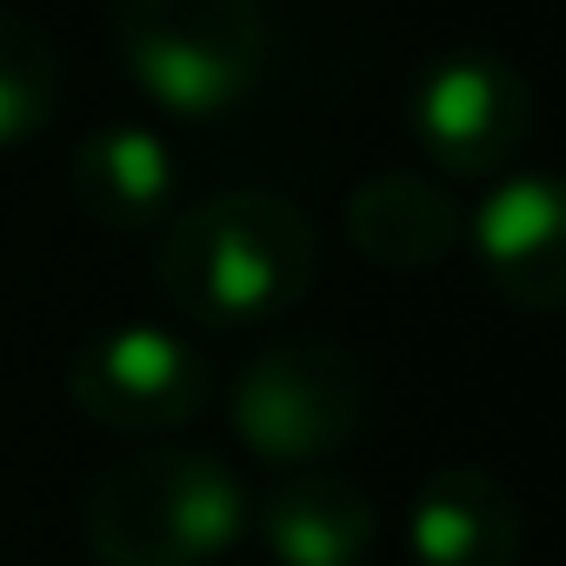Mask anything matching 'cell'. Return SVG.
<instances>
[{
  "label": "cell",
  "mask_w": 566,
  "mask_h": 566,
  "mask_svg": "<svg viewBox=\"0 0 566 566\" xmlns=\"http://www.w3.org/2000/svg\"><path fill=\"white\" fill-rule=\"evenodd\" d=\"M321 273V233L287 193H207L160 240V294L193 327H260Z\"/></svg>",
  "instance_id": "obj_1"
},
{
  "label": "cell",
  "mask_w": 566,
  "mask_h": 566,
  "mask_svg": "<svg viewBox=\"0 0 566 566\" xmlns=\"http://www.w3.org/2000/svg\"><path fill=\"white\" fill-rule=\"evenodd\" d=\"M247 486L207 447H140L87 493V553L101 566H200L247 533Z\"/></svg>",
  "instance_id": "obj_2"
},
{
  "label": "cell",
  "mask_w": 566,
  "mask_h": 566,
  "mask_svg": "<svg viewBox=\"0 0 566 566\" xmlns=\"http://www.w3.org/2000/svg\"><path fill=\"white\" fill-rule=\"evenodd\" d=\"M114 54L167 114H220L247 101L266 54L260 0H114Z\"/></svg>",
  "instance_id": "obj_3"
},
{
  "label": "cell",
  "mask_w": 566,
  "mask_h": 566,
  "mask_svg": "<svg viewBox=\"0 0 566 566\" xmlns=\"http://www.w3.org/2000/svg\"><path fill=\"white\" fill-rule=\"evenodd\" d=\"M367 413H374L367 360L340 340H273L240 367L227 394V420L247 440V453L301 473L354 447Z\"/></svg>",
  "instance_id": "obj_4"
},
{
  "label": "cell",
  "mask_w": 566,
  "mask_h": 566,
  "mask_svg": "<svg viewBox=\"0 0 566 566\" xmlns=\"http://www.w3.org/2000/svg\"><path fill=\"white\" fill-rule=\"evenodd\" d=\"M207 354L174 334V327H107L94 340H81L74 367H67V394L74 407L120 440H147V433H174L207 407Z\"/></svg>",
  "instance_id": "obj_5"
},
{
  "label": "cell",
  "mask_w": 566,
  "mask_h": 566,
  "mask_svg": "<svg viewBox=\"0 0 566 566\" xmlns=\"http://www.w3.org/2000/svg\"><path fill=\"white\" fill-rule=\"evenodd\" d=\"M407 127H413L420 154L440 174L480 180V174H500L520 154V140L533 127V87L506 54L460 48V54H440L413 81Z\"/></svg>",
  "instance_id": "obj_6"
},
{
  "label": "cell",
  "mask_w": 566,
  "mask_h": 566,
  "mask_svg": "<svg viewBox=\"0 0 566 566\" xmlns=\"http://www.w3.org/2000/svg\"><path fill=\"white\" fill-rule=\"evenodd\" d=\"M473 253L493 280V294L553 314L566 301V207L553 174H506L473 213Z\"/></svg>",
  "instance_id": "obj_7"
},
{
  "label": "cell",
  "mask_w": 566,
  "mask_h": 566,
  "mask_svg": "<svg viewBox=\"0 0 566 566\" xmlns=\"http://www.w3.org/2000/svg\"><path fill=\"white\" fill-rule=\"evenodd\" d=\"M526 513L513 486L486 467H440L407 506L413 566H520Z\"/></svg>",
  "instance_id": "obj_8"
},
{
  "label": "cell",
  "mask_w": 566,
  "mask_h": 566,
  "mask_svg": "<svg viewBox=\"0 0 566 566\" xmlns=\"http://www.w3.org/2000/svg\"><path fill=\"white\" fill-rule=\"evenodd\" d=\"M67 187H74L81 213L101 220L107 233H140V227L174 213L180 160H174V147L154 127L114 120V127H94L67 154Z\"/></svg>",
  "instance_id": "obj_9"
},
{
  "label": "cell",
  "mask_w": 566,
  "mask_h": 566,
  "mask_svg": "<svg viewBox=\"0 0 566 566\" xmlns=\"http://www.w3.org/2000/svg\"><path fill=\"white\" fill-rule=\"evenodd\" d=\"M460 200L413 167H380L347 193V240L387 273H427L460 247Z\"/></svg>",
  "instance_id": "obj_10"
},
{
  "label": "cell",
  "mask_w": 566,
  "mask_h": 566,
  "mask_svg": "<svg viewBox=\"0 0 566 566\" xmlns=\"http://www.w3.org/2000/svg\"><path fill=\"white\" fill-rule=\"evenodd\" d=\"M380 513L347 473H294L260 500V539L280 566H360Z\"/></svg>",
  "instance_id": "obj_11"
},
{
  "label": "cell",
  "mask_w": 566,
  "mask_h": 566,
  "mask_svg": "<svg viewBox=\"0 0 566 566\" xmlns=\"http://www.w3.org/2000/svg\"><path fill=\"white\" fill-rule=\"evenodd\" d=\"M61 107V54L48 28L21 8H0V147L34 140Z\"/></svg>",
  "instance_id": "obj_12"
}]
</instances>
